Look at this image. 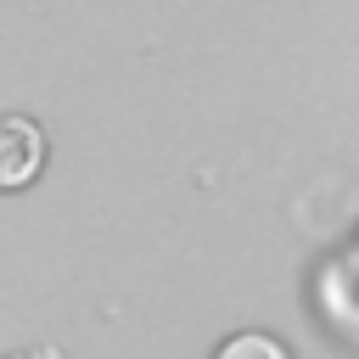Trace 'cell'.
Listing matches in <instances>:
<instances>
[{"label": "cell", "mask_w": 359, "mask_h": 359, "mask_svg": "<svg viewBox=\"0 0 359 359\" xmlns=\"http://www.w3.org/2000/svg\"><path fill=\"white\" fill-rule=\"evenodd\" d=\"M45 163V129L22 112H0V191H17Z\"/></svg>", "instance_id": "obj_1"}, {"label": "cell", "mask_w": 359, "mask_h": 359, "mask_svg": "<svg viewBox=\"0 0 359 359\" xmlns=\"http://www.w3.org/2000/svg\"><path fill=\"white\" fill-rule=\"evenodd\" d=\"M213 359H292V353H286V342L269 337V331H230V337L213 348Z\"/></svg>", "instance_id": "obj_2"}]
</instances>
